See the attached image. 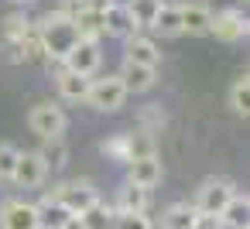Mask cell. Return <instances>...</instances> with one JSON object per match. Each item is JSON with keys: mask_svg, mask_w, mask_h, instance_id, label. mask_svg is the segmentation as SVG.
Here are the masks:
<instances>
[{"mask_svg": "<svg viewBox=\"0 0 250 229\" xmlns=\"http://www.w3.org/2000/svg\"><path fill=\"white\" fill-rule=\"evenodd\" d=\"M38 41H42L48 62H62L83 38L76 31V21L65 11H55V14H45V21L38 24Z\"/></svg>", "mask_w": 250, "mask_h": 229, "instance_id": "cell-1", "label": "cell"}, {"mask_svg": "<svg viewBox=\"0 0 250 229\" xmlns=\"http://www.w3.org/2000/svg\"><path fill=\"white\" fill-rule=\"evenodd\" d=\"M45 198H52V202H59L69 215H83L89 205H96L100 202V195H96V188H93V181H62V185H55Z\"/></svg>", "mask_w": 250, "mask_h": 229, "instance_id": "cell-2", "label": "cell"}, {"mask_svg": "<svg viewBox=\"0 0 250 229\" xmlns=\"http://www.w3.org/2000/svg\"><path fill=\"white\" fill-rule=\"evenodd\" d=\"M233 195H236V185H233L229 178H206V181L199 185L192 205H195L199 215H219Z\"/></svg>", "mask_w": 250, "mask_h": 229, "instance_id": "cell-3", "label": "cell"}, {"mask_svg": "<svg viewBox=\"0 0 250 229\" xmlns=\"http://www.w3.org/2000/svg\"><path fill=\"white\" fill-rule=\"evenodd\" d=\"M124 99H127V89H124V82H120L117 76H106V79H93V82H89L86 103H89L93 110L113 113V110L124 106Z\"/></svg>", "mask_w": 250, "mask_h": 229, "instance_id": "cell-4", "label": "cell"}, {"mask_svg": "<svg viewBox=\"0 0 250 229\" xmlns=\"http://www.w3.org/2000/svg\"><path fill=\"white\" fill-rule=\"evenodd\" d=\"M65 113H62V106H55V103H38L31 113H28V127L42 137V140H55V137H62L65 134Z\"/></svg>", "mask_w": 250, "mask_h": 229, "instance_id": "cell-5", "label": "cell"}, {"mask_svg": "<svg viewBox=\"0 0 250 229\" xmlns=\"http://www.w3.org/2000/svg\"><path fill=\"white\" fill-rule=\"evenodd\" d=\"M103 62V52H100V41H79L65 58H62V69L65 72H76V76H86L93 79V72L100 69Z\"/></svg>", "mask_w": 250, "mask_h": 229, "instance_id": "cell-6", "label": "cell"}, {"mask_svg": "<svg viewBox=\"0 0 250 229\" xmlns=\"http://www.w3.org/2000/svg\"><path fill=\"white\" fill-rule=\"evenodd\" d=\"M0 229H42L38 205H31L24 198H7L0 205Z\"/></svg>", "mask_w": 250, "mask_h": 229, "instance_id": "cell-7", "label": "cell"}, {"mask_svg": "<svg viewBox=\"0 0 250 229\" xmlns=\"http://www.w3.org/2000/svg\"><path fill=\"white\" fill-rule=\"evenodd\" d=\"M247 14L243 11H236V7H229V11H219V14H212V24H209V35H216L219 41H226V45H233V41H243L247 38Z\"/></svg>", "mask_w": 250, "mask_h": 229, "instance_id": "cell-8", "label": "cell"}, {"mask_svg": "<svg viewBox=\"0 0 250 229\" xmlns=\"http://www.w3.org/2000/svg\"><path fill=\"white\" fill-rule=\"evenodd\" d=\"M45 178H48V168H45V161L38 154H21L18 157V168L11 174V181L21 185V188H42Z\"/></svg>", "mask_w": 250, "mask_h": 229, "instance_id": "cell-9", "label": "cell"}, {"mask_svg": "<svg viewBox=\"0 0 250 229\" xmlns=\"http://www.w3.org/2000/svg\"><path fill=\"white\" fill-rule=\"evenodd\" d=\"M127 181L151 191L158 181H161V161L158 157H137V161H127Z\"/></svg>", "mask_w": 250, "mask_h": 229, "instance_id": "cell-10", "label": "cell"}, {"mask_svg": "<svg viewBox=\"0 0 250 229\" xmlns=\"http://www.w3.org/2000/svg\"><path fill=\"white\" fill-rule=\"evenodd\" d=\"M103 31L106 35H113V38H134V31H137V24H134V18H130V11H127V4H110L106 11H103Z\"/></svg>", "mask_w": 250, "mask_h": 229, "instance_id": "cell-11", "label": "cell"}, {"mask_svg": "<svg viewBox=\"0 0 250 229\" xmlns=\"http://www.w3.org/2000/svg\"><path fill=\"white\" fill-rule=\"evenodd\" d=\"M124 52H127V55H124V62H130V65L158 69V62H161V52H158V45H154L151 38H141V35L127 38V48H124Z\"/></svg>", "mask_w": 250, "mask_h": 229, "instance_id": "cell-12", "label": "cell"}, {"mask_svg": "<svg viewBox=\"0 0 250 229\" xmlns=\"http://www.w3.org/2000/svg\"><path fill=\"white\" fill-rule=\"evenodd\" d=\"M154 72H158V69H144V65L124 62V69L117 72V79L124 82V89H127V96H130V93H147V89L154 86Z\"/></svg>", "mask_w": 250, "mask_h": 229, "instance_id": "cell-13", "label": "cell"}, {"mask_svg": "<svg viewBox=\"0 0 250 229\" xmlns=\"http://www.w3.org/2000/svg\"><path fill=\"white\" fill-rule=\"evenodd\" d=\"M178 11H182V35H209V24H212V11L209 7L185 4Z\"/></svg>", "mask_w": 250, "mask_h": 229, "instance_id": "cell-14", "label": "cell"}, {"mask_svg": "<svg viewBox=\"0 0 250 229\" xmlns=\"http://www.w3.org/2000/svg\"><path fill=\"white\" fill-rule=\"evenodd\" d=\"M89 82L93 79H86V76H76V72H59V79H55V86H59V96L62 99H72V103H86V93H89Z\"/></svg>", "mask_w": 250, "mask_h": 229, "instance_id": "cell-15", "label": "cell"}, {"mask_svg": "<svg viewBox=\"0 0 250 229\" xmlns=\"http://www.w3.org/2000/svg\"><path fill=\"white\" fill-rule=\"evenodd\" d=\"M147 202H151V191L137 188V185H124L117 191V202H113V212H147Z\"/></svg>", "mask_w": 250, "mask_h": 229, "instance_id": "cell-16", "label": "cell"}, {"mask_svg": "<svg viewBox=\"0 0 250 229\" xmlns=\"http://www.w3.org/2000/svg\"><path fill=\"white\" fill-rule=\"evenodd\" d=\"M247 219H250V202H247V195L236 191L226 202V209L219 212V222H223V229H247Z\"/></svg>", "mask_w": 250, "mask_h": 229, "instance_id": "cell-17", "label": "cell"}, {"mask_svg": "<svg viewBox=\"0 0 250 229\" xmlns=\"http://www.w3.org/2000/svg\"><path fill=\"white\" fill-rule=\"evenodd\" d=\"M195 219H199V212H195L192 202H175V205L165 209V215H161V229H192Z\"/></svg>", "mask_w": 250, "mask_h": 229, "instance_id": "cell-18", "label": "cell"}, {"mask_svg": "<svg viewBox=\"0 0 250 229\" xmlns=\"http://www.w3.org/2000/svg\"><path fill=\"white\" fill-rule=\"evenodd\" d=\"M151 31H158L161 38H178L182 35V11L175 4H161V11L154 14Z\"/></svg>", "mask_w": 250, "mask_h": 229, "instance_id": "cell-19", "label": "cell"}, {"mask_svg": "<svg viewBox=\"0 0 250 229\" xmlns=\"http://www.w3.org/2000/svg\"><path fill=\"white\" fill-rule=\"evenodd\" d=\"M72 21H76V31H79V38L83 41H100L106 31H103V14H96V11H76V14H69Z\"/></svg>", "mask_w": 250, "mask_h": 229, "instance_id": "cell-20", "label": "cell"}, {"mask_svg": "<svg viewBox=\"0 0 250 229\" xmlns=\"http://www.w3.org/2000/svg\"><path fill=\"white\" fill-rule=\"evenodd\" d=\"M113 219H117V212H113V205H106V202H96V205H89V209L79 215L83 229H113Z\"/></svg>", "mask_w": 250, "mask_h": 229, "instance_id": "cell-21", "label": "cell"}, {"mask_svg": "<svg viewBox=\"0 0 250 229\" xmlns=\"http://www.w3.org/2000/svg\"><path fill=\"white\" fill-rule=\"evenodd\" d=\"M69 219H72V215H69L59 202L42 198V205H38V226H42V229H62Z\"/></svg>", "mask_w": 250, "mask_h": 229, "instance_id": "cell-22", "label": "cell"}, {"mask_svg": "<svg viewBox=\"0 0 250 229\" xmlns=\"http://www.w3.org/2000/svg\"><path fill=\"white\" fill-rule=\"evenodd\" d=\"M127 11H130V18H134L137 28H147L151 31L154 14L161 11V0H127Z\"/></svg>", "mask_w": 250, "mask_h": 229, "instance_id": "cell-23", "label": "cell"}, {"mask_svg": "<svg viewBox=\"0 0 250 229\" xmlns=\"http://www.w3.org/2000/svg\"><path fill=\"white\" fill-rule=\"evenodd\" d=\"M35 154L45 161V168H65V161H69V147H65V140H62V137L45 140V144H42V151H35Z\"/></svg>", "mask_w": 250, "mask_h": 229, "instance_id": "cell-24", "label": "cell"}, {"mask_svg": "<svg viewBox=\"0 0 250 229\" xmlns=\"http://www.w3.org/2000/svg\"><path fill=\"white\" fill-rule=\"evenodd\" d=\"M127 147H130V161H137V157H158V151H154V134H151V130L127 134Z\"/></svg>", "mask_w": 250, "mask_h": 229, "instance_id": "cell-25", "label": "cell"}, {"mask_svg": "<svg viewBox=\"0 0 250 229\" xmlns=\"http://www.w3.org/2000/svg\"><path fill=\"white\" fill-rule=\"evenodd\" d=\"M229 106H233L240 116L250 113V76H247V72L236 76V82H233V89H229Z\"/></svg>", "mask_w": 250, "mask_h": 229, "instance_id": "cell-26", "label": "cell"}, {"mask_svg": "<svg viewBox=\"0 0 250 229\" xmlns=\"http://www.w3.org/2000/svg\"><path fill=\"white\" fill-rule=\"evenodd\" d=\"M100 151L106 154V157H113V161H130V147H127V134H117V137H110V140H103L100 144Z\"/></svg>", "mask_w": 250, "mask_h": 229, "instance_id": "cell-27", "label": "cell"}, {"mask_svg": "<svg viewBox=\"0 0 250 229\" xmlns=\"http://www.w3.org/2000/svg\"><path fill=\"white\" fill-rule=\"evenodd\" d=\"M18 157H21V151L14 144H0V181H11V174L18 168Z\"/></svg>", "mask_w": 250, "mask_h": 229, "instance_id": "cell-28", "label": "cell"}, {"mask_svg": "<svg viewBox=\"0 0 250 229\" xmlns=\"http://www.w3.org/2000/svg\"><path fill=\"white\" fill-rule=\"evenodd\" d=\"M113 229H154V226H151V219L144 212H117Z\"/></svg>", "mask_w": 250, "mask_h": 229, "instance_id": "cell-29", "label": "cell"}, {"mask_svg": "<svg viewBox=\"0 0 250 229\" xmlns=\"http://www.w3.org/2000/svg\"><path fill=\"white\" fill-rule=\"evenodd\" d=\"M31 28H28V21L21 18V14H11V18H4V38L11 41V45H18L24 35H28Z\"/></svg>", "mask_w": 250, "mask_h": 229, "instance_id": "cell-30", "label": "cell"}, {"mask_svg": "<svg viewBox=\"0 0 250 229\" xmlns=\"http://www.w3.org/2000/svg\"><path fill=\"white\" fill-rule=\"evenodd\" d=\"M110 4H117V0H69V11L65 14H76V11H96V14H103Z\"/></svg>", "mask_w": 250, "mask_h": 229, "instance_id": "cell-31", "label": "cell"}, {"mask_svg": "<svg viewBox=\"0 0 250 229\" xmlns=\"http://www.w3.org/2000/svg\"><path fill=\"white\" fill-rule=\"evenodd\" d=\"M192 229H223V222H219V215H199Z\"/></svg>", "mask_w": 250, "mask_h": 229, "instance_id": "cell-32", "label": "cell"}, {"mask_svg": "<svg viewBox=\"0 0 250 229\" xmlns=\"http://www.w3.org/2000/svg\"><path fill=\"white\" fill-rule=\"evenodd\" d=\"M141 120H144V123H165V113H161V110H144Z\"/></svg>", "mask_w": 250, "mask_h": 229, "instance_id": "cell-33", "label": "cell"}, {"mask_svg": "<svg viewBox=\"0 0 250 229\" xmlns=\"http://www.w3.org/2000/svg\"><path fill=\"white\" fill-rule=\"evenodd\" d=\"M62 229H83V222H79V215H72V219H69V222H65Z\"/></svg>", "mask_w": 250, "mask_h": 229, "instance_id": "cell-34", "label": "cell"}, {"mask_svg": "<svg viewBox=\"0 0 250 229\" xmlns=\"http://www.w3.org/2000/svg\"><path fill=\"white\" fill-rule=\"evenodd\" d=\"M14 4H35V0H14Z\"/></svg>", "mask_w": 250, "mask_h": 229, "instance_id": "cell-35", "label": "cell"}]
</instances>
